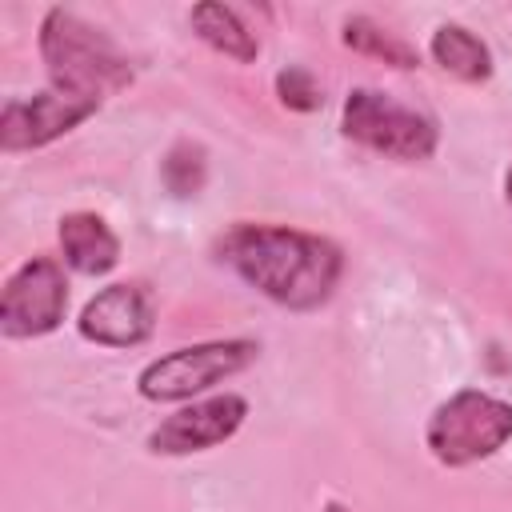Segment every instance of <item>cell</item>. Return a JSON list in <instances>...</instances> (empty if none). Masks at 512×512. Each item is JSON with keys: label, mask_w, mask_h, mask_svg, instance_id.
<instances>
[{"label": "cell", "mask_w": 512, "mask_h": 512, "mask_svg": "<svg viewBox=\"0 0 512 512\" xmlns=\"http://www.w3.org/2000/svg\"><path fill=\"white\" fill-rule=\"evenodd\" d=\"M216 260L292 312L324 308L344 276V252L336 240L288 224H232L216 240Z\"/></svg>", "instance_id": "obj_1"}, {"label": "cell", "mask_w": 512, "mask_h": 512, "mask_svg": "<svg viewBox=\"0 0 512 512\" xmlns=\"http://www.w3.org/2000/svg\"><path fill=\"white\" fill-rule=\"evenodd\" d=\"M40 60L52 76V88L104 100L112 92H124L132 84V60L120 52V44L88 24L84 16L68 8H48L40 20Z\"/></svg>", "instance_id": "obj_2"}, {"label": "cell", "mask_w": 512, "mask_h": 512, "mask_svg": "<svg viewBox=\"0 0 512 512\" xmlns=\"http://www.w3.org/2000/svg\"><path fill=\"white\" fill-rule=\"evenodd\" d=\"M512 440V404L480 392L460 388L440 400L424 424V448L444 468H468L496 456Z\"/></svg>", "instance_id": "obj_3"}, {"label": "cell", "mask_w": 512, "mask_h": 512, "mask_svg": "<svg viewBox=\"0 0 512 512\" xmlns=\"http://www.w3.org/2000/svg\"><path fill=\"white\" fill-rule=\"evenodd\" d=\"M340 132L380 156L416 164V160H432L436 144H440V128L432 116L392 100L380 88H352L344 96L340 108Z\"/></svg>", "instance_id": "obj_4"}, {"label": "cell", "mask_w": 512, "mask_h": 512, "mask_svg": "<svg viewBox=\"0 0 512 512\" xmlns=\"http://www.w3.org/2000/svg\"><path fill=\"white\" fill-rule=\"evenodd\" d=\"M256 356H260L256 340H204V344L172 348V352H164V356H156L152 364L140 368L136 392L152 404L196 400L208 388L224 384L228 376L244 372Z\"/></svg>", "instance_id": "obj_5"}, {"label": "cell", "mask_w": 512, "mask_h": 512, "mask_svg": "<svg viewBox=\"0 0 512 512\" xmlns=\"http://www.w3.org/2000/svg\"><path fill=\"white\" fill-rule=\"evenodd\" d=\"M68 312V280L52 256L24 260L0 288V332L8 340L48 336L64 324Z\"/></svg>", "instance_id": "obj_6"}, {"label": "cell", "mask_w": 512, "mask_h": 512, "mask_svg": "<svg viewBox=\"0 0 512 512\" xmlns=\"http://www.w3.org/2000/svg\"><path fill=\"white\" fill-rule=\"evenodd\" d=\"M104 100L92 96H76V92H36L28 100H8L0 108V152L4 156H20V152H36L60 136H68L72 128H80L88 116L100 112Z\"/></svg>", "instance_id": "obj_7"}, {"label": "cell", "mask_w": 512, "mask_h": 512, "mask_svg": "<svg viewBox=\"0 0 512 512\" xmlns=\"http://www.w3.org/2000/svg\"><path fill=\"white\" fill-rule=\"evenodd\" d=\"M248 420V400L240 392H216L204 400H188L172 416H164L148 432V452L152 456H192L220 448L232 440Z\"/></svg>", "instance_id": "obj_8"}, {"label": "cell", "mask_w": 512, "mask_h": 512, "mask_svg": "<svg viewBox=\"0 0 512 512\" xmlns=\"http://www.w3.org/2000/svg\"><path fill=\"white\" fill-rule=\"evenodd\" d=\"M76 332L100 348H136L156 332V300L136 280L108 284L84 304Z\"/></svg>", "instance_id": "obj_9"}, {"label": "cell", "mask_w": 512, "mask_h": 512, "mask_svg": "<svg viewBox=\"0 0 512 512\" xmlns=\"http://www.w3.org/2000/svg\"><path fill=\"white\" fill-rule=\"evenodd\" d=\"M64 264L80 276H108L120 264V236L100 212H68L56 228Z\"/></svg>", "instance_id": "obj_10"}, {"label": "cell", "mask_w": 512, "mask_h": 512, "mask_svg": "<svg viewBox=\"0 0 512 512\" xmlns=\"http://www.w3.org/2000/svg\"><path fill=\"white\" fill-rule=\"evenodd\" d=\"M188 24L192 32L220 56L236 60V64H252L260 56V40L256 32L244 24V16L232 8V4H216V0H204V4H192L188 12Z\"/></svg>", "instance_id": "obj_11"}, {"label": "cell", "mask_w": 512, "mask_h": 512, "mask_svg": "<svg viewBox=\"0 0 512 512\" xmlns=\"http://www.w3.org/2000/svg\"><path fill=\"white\" fill-rule=\"evenodd\" d=\"M428 56L448 76H456L464 84H484L492 76V52H488V44L476 32H468L464 24H440L432 32V40H428Z\"/></svg>", "instance_id": "obj_12"}, {"label": "cell", "mask_w": 512, "mask_h": 512, "mask_svg": "<svg viewBox=\"0 0 512 512\" xmlns=\"http://www.w3.org/2000/svg\"><path fill=\"white\" fill-rule=\"evenodd\" d=\"M340 40H344V48L372 56V60H384L388 68H416L420 64L416 48L408 40H400L396 32H388L384 24H376L372 16H348L340 24Z\"/></svg>", "instance_id": "obj_13"}, {"label": "cell", "mask_w": 512, "mask_h": 512, "mask_svg": "<svg viewBox=\"0 0 512 512\" xmlns=\"http://www.w3.org/2000/svg\"><path fill=\"white\" fill-rule=\"evenodd\" d=\"M204 176H208V160H204V148L192 140L172 144L168 156L160 160V180L172 196H196L204 188Z\"/></svg>", "instance_id": "obj_14"}, {"label": "cell", "mask_w": 512, "mask_h": 512, "mask_svg": "<svg viewBox=\"0 0 512 512\" xmlns=\"http://www.w3.org/2000/svg\"><path fill=\"white\" fill-rule=\"evenodd\" d=\"M276 96H280V104L292 108V112H316V108L324 104L320 80H316L308 68H300V64H288V68L276 72Z\"/></svg>", "instance_id": "obj_15"}, {"label": "cell", "mask_w": 512, "mask_h": 512, "mask_svg": "<svg viewBox=\"0 0 512 512\" xmlns=\"http://www.w3.org/2000/svg\"><path fill=\"white\" fill-rule=\"evenodd\" d=\"M504 196H508V204H512V164H508V172H504Z\"/></svg>", "instance_id": "obj_16"}]
</instances>
